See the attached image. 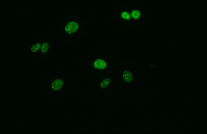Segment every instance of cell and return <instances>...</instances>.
<instances>
[{"mask_svg": "<svg viewBox=\"0 0 207 134\" xmlns=\"http://www.w3.org/2000/svg\"><path fill=\"white\" fill-rule=\"evenodd\" d=\"M65 83V80L64 78H55L52 81L50 84V90L52 92H59L64 87Z\"/></svg>", "mask_w": 207, "mask_h": 134, "instance_id": "1", "label": "cell"}, {"mask_svg": "<svg viewBox=\"0 0 207 134\" xmlns=\"http://www.w3.org/2000/svg\"><path fill=\"white\" fill-rule=\"evenodd\" d=\"M111 83L110 79L108 78H105L102 81L100 84V87L102 88L107 87Z\"/></svg>", "mask_w": 207, "mask_h": 134, "instance_id": "7", "label": "cell"}, {"mask_svg": "<svg viewBox=\"0 0 207 134\" xmlns=\"http://www.w3.org/2000/svg\"><path fill=\"white\" fill-rule=\"evenodd\" d=\"M78 27V24L76 22H71L66 24L65 27V31L68 33L71 34L77 31Z\"/></svg>", "mask_w": 207, "mask_h": 134, "instance_id": "2", "label": "cell"}, {"mask_svg": "<svg viewBox=\"0 0 207 134\" xmlns=\"http://www.w3.org/2000/svg\"><path fill=\"white\" fill-rule=\"evenodd\" d=\"M50 47V42L48 41H45L42 44L41 49V53L45 54L48 51Z\"/></svg>", "mask_w": 207, "mask_h": 134, "instance_id": "5", "label": "cell"}, {"mask_svg": "<svg viewBox=\"0 0 207 134\" xmlns=\"http://www.w3.org/2000/svg\"><path fill=\"white\" fill-rule=\"evenodd\" d=\"M41 43L39 42H36L33 44L30 47V51L32 53H36L37 51H38L41 47Z\"/></svg>", "mask_w": 207, "mask_h": 134, "instance_id": "6", "label": "cell"}, {"mask_svg": "<svg viewBox=\"0 0 207 134\" xmlns=\"http://www.w3.org/2000/svg\"><path fill=\"white\" fill-rule=\"evenodd\" d=\"M93 65L95 68L97 69L102 70L106 67L107 63L103 60L98 59L95 61Z\"/></svg>", "mask_w": 207, "mask_h": 134, "instance_id": "3", "label": "cell"}, {"mask_svg": "<svg viewBox=\"0 0 207 134\" xmlns=\"http://www.w3.org/2000/svg\"><path fill=\"white\" fill-rule=\"evenodd\" d=\"M121 16L123 18L127 19V20H129L130 19V15H129V13H128L127 12L124 11L123 12Z\"/></svg>", "mask_w": 207, "mask_h": 134, "instance_id": "9", "label": "cell"}, {"mask_svg": "<svg viewBox=\"0 0 207 134\" xmlns=\"http://www.w3.org/2000/svg\"><path fill=\"white\" fill-rule=\"evenodd\" d=\"M140 13L139 11L138 10L133 11L132 12L131 16L135 19H137L140 17Z\"/></svg>", "mask_w": 207, "mask_h": 134, "instance_id": "8", "label": "cell"}, {"mask_svg": "<svg viewBox=\"0 0 207 134\" xmlns=\"http://www.w3.org/2000/svg\"><path fill=\"white\" fill-rule=\"evenodd\" d=\"M123 78L124 81L127 82H130L132 81L133 79V76L132 74L130 72L125 70L123 74Z\"/></svg>", "mask_w": 207, "mask_h": 134, "instance_id": "4", "label": "cell"}]
</instances>
